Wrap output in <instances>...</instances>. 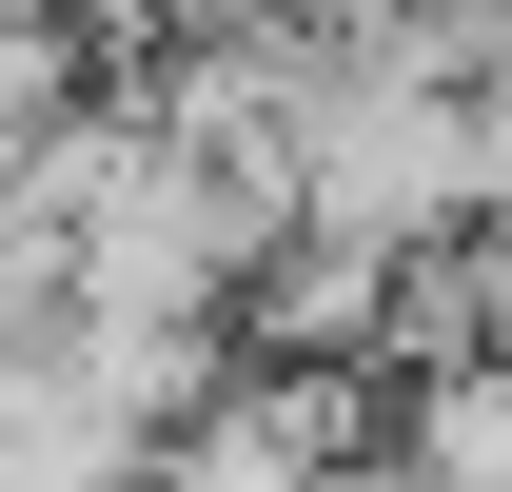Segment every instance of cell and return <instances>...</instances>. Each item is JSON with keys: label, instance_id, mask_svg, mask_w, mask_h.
Wrapping results in <instances>:
<instances>
[{"label": "cell", "instance_id": "5b68a950", "mask_svg": "<svg viewBox=\"0 0 512 492\" xmlns=\"http://www.w3.org/2000/svg\"><path fill=\"white\" fill-rule=\"evenodd\" d=\"M316 492H434V473H414V453H394V433H375V453H335Z\"/></svg>", "mask_w": 512, "mask_h": 492}, {"label": "cell", "instance_id": "277c9868", "mask_svg": "<svg viewBox=\"0 0 512 492\" xmlns=\"http://www.w3.org/2000/svg\"><path fill=\"white\" fill-rule=\"evenodd\" d=\"M473 217H512V79L473 99Z\"/></svg>", "mask_w": 512, "mask_h": 492}, {"label": "cell", "instance_id": "8992f818", "mask_svg": "<svg viewBox=\"0 0 512 492\" xmlns=\"http://www.w3.org/2000/svg\"><path fill=\"white\" fill-rule=\"evenodd\" d=\"M0 20H40V0H0Z\"/></svg>", "mask_w": 512, "mask_h": 492}, {"label": "cell", "instance_id": "6da1fadb", "mask_svg": "<svg viewBox=\"0 0 512 492\" xmlns=\"http://www.w3.org/2000/svg\"><path fill=\"white\" fill-rule=\"evenodd\" d=\"M296 217H316V237H355V256H434V237H473V99L335 60V99L296 119Z\"/></svg>", "mask_w": 512, "mask_h": 492}, {"label": "cell", "instance_id": "7a4b0ae2", "mask_svg": "<svg viewBox=\"0 0 512 492\" xmlns=\"http://www.w3.org/2000/svg\"><path fill=\"white\" fill-rule=\"evenodd\" d=\"M394 453H414L434 492H512V355L414 374V394H394Z\"/></svg>", "mask_w": 512, "mask_h": 492}, {"label": "cell", "instance_id": "3957f363", "mask_svg": "<svg viewBox=\"0 0 512 492\" xmlns=\"http://www.w3.org/2000/svg\"><path fill=\"white\" fill-rule=\"evenodd\" d=\"M99 60H178V40H256V20H296V0H60Z\"/></svg>", "mask_w": 512, "mask_h": 492}]
</instances>
